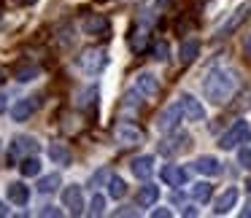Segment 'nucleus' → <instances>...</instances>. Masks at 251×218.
<instances>
[{
	"label": "nucleus",
	"instance_id": "nucleus-11",
	"mask_svg": "<svg viewBox=\"0 0 251 218\" xmlns=\"http://www.w3.org/2000/svg\"><path fill=\"white\" fill-rule=\"evenodd\" d=\"M130 170H132V175L135 178H141V180H149L151 178V173H154V156H135L130 162Z\"/></svg>",
	"mask_w": 251,
	"mask_h": 218
},
{
	"label": "nucleus",
	"instance_id": "nucleus-21",
	"mask_svg": "<svg viewBox=\"0 0 251 218\" xmlns=\"http://www.w3.org/2000/svg\"><path fill=\"white\" fill-rule=\"evenodd\" d=\"M197 54H200V41H195V38L184 41V46H181V62L189 65V62L197 60Z\"/></svg>",
	"mask_w": 251,
	"mask_h": 218
},
{
	"label": "nucleus",
	"instance_id": "nucleus-25",
	"mask_svg": "<svg viewBox=\"0 0 251 218\" xmlns=\"http://www.w3.org/2000/svg\"><path fill=\"white\" fill-rule=\"evenodd\" d=\"M103 210H105V196L103 194H95L92 202H89V207H87V213H89V216H103Z\"/></svg>",
	"mask_w": 251,
	"mask_h": 218
},
{
	"label": "nucleus",
	"instance_id": "nucleus-4",
	"mask_svg": "<svg viewBox=\"0 0 251 218\" xmlns=\"http://www.w3.org/2000/svg\"><path fill=\"white\" fill-rule=\"evenodd\" d=\"M78 67H81L84 73H89V76H95V73H100L105 67V54L100 49H87L78 57Z\"/></svg>",
	"mask_w": 251,
	"mask_h": 218
},
{
	"label": "nucleus",
	"instance_id": "nucleus-31",
	"mask_svg": "<svg viewBox=\"0 0 251 218\" xmlns=\"http://www.w3.org/2000/svg\"><path fill=\"white\" fill-rule=\"evenodd\" d=\"M41 216H44V218H60L62 210H60V207H54V205H46L44 210H41Z\"/></svg>",
	"mask_w": 251,
	"mask_h": 218
},
{
	"label": "nucleus",
	"instance_id": "nucleus-17",
	"mask_svg": "<svg viewBox=\"0 0 251 218\" xmlns=\"http://www.w3.org/2000/svg\"><path fill=\"white\" fill-rule=\"evenodd\" d=\"M19 173H22L25 178H35V175H41V159L35 156V153L25 156L22 162H19Z\"/></svg>",
	"mask_w": 251,
	"mask_h": 218
},
{
	"label": "nucleus",
	"instance_id": "nucleus-34",
	"mask_svg": "<svg viewBox=\"0 0 251 218\" xmlns=\"http://www.w3.org/2000/svg\"><path fill=\"white\" fill-rule=\"evenodd\" d=\"M6 100H8V97H6V94H0V113H3V110H6V108H8V103H6Z\"/></svg>",
	"mask_w": 251,
	"mask_h": 218
},
{
	"label": "nucleus",
	"instance_id": "nucleus-29",
	"mask_svg": "<svg viewBox=\"0 0 251 218\" xmlns=\"http://www.w3.org/2000/svg\"><path fill=\"white\" fill-rule=\"evenodd\" d=\"M238 162H240V167L251 170V148H240V151H238Z\"/></svg>",
	"mask_w": 251,
	"mask_h": 218
},
{
	"label": "nucleus",
	"instance_id": "nucleus-39",
	"mask_svg": "<svg viewBox=\"0 0 251 218\" xmlns=\"http://www.w3.org/2000/svg\"><path fill=\"white\" fill-rule=\"evenodd\" d=\"M170 3H173V0H157V6H159V8H165V6H170Z\"/></svg>",
	"mask_w": 251,
	"mask_h": 218
},
{
	"label": "nucleus",
	"instance_id": "nucleus-7",
	"mask_svg": "<svg viewBox=\"0 0 251 218\" xmlns=\"http://www.w3.org/2000/svg\"><path fill=\"white\" fill-rule=\"evenodd\" d=\"M181 105H168V108L159 113V119H157V127H159V132H176L178 130V121H181Z\"/></svg>",
	"mask_w": 251,
	"mask_h": 218
},
{
	"label": "nucleus",
	"instance_id": "nucleus-30",
	"mask_svg": "<svg viewBox=\"0 0 251 218\" xmlns=\"http://www.w3.org/2000/svg\"><path fill=\"white\" fill-rule=\"evenodd\" d=\"M92 97H98V89H95V87H89L87 92L81 94V103H78V105H81V108H87V105H92Z\"/></svg>",
	"mask_w": 251,
	"mask_h": 218
},
{
	"label": "nucleus",
	"instance_id": "nucleus-18",
	"mask_svg": "<svg viewBox=\"0 0 251 218\" xmlns=\"http://www.w3.org/2000/svg\"><path fill=\"white\" fill-rule=\"evenodd\" d=\"M60 173H51V175H44V178H38V183H35V189L41 191V194H51V191L60 189Z\"/></svg>",
	"mask_w": 251,
	"mask_h": 218
},
{
	"label": "nucleus",
	"instance_id": "nucleus-36",
	"mask_svg": "<svg viewBox=\"0 0 251 218\" xmlns=\"http://www.w3.org/2000/svg\"><path fill=\"white\" fill-rule=\"evenodd\" d=\"M240 216H243V218H249V216H251V199H249V205L243 207V213H240Z\"/></svg>",
	"mask_w": 251,
	"mask_h": 218
},
{
	"label": "nucleus",
	"instance_id": "nucleus-5",
	"mask_svg": "<svg viewBox=\"0 0 251 218\" xmlns=\"http://www.w3.org/2000/svg\"><path fill=\"white\" fill-rule=\"evenodd\" d=\"M62 207H68V210L73 213V216H81L84 213V191L81 186H65L62 189Z\"/></svg>",
	"mask_w": 251,
	"mask_h": 218
},
{
	"label": "nucleus",
	"instance_id": "nucleus-22",
	"mask_svg": "<svg viewBox=\"0 0 251 218\" xmlns=\"http://www.w3.org/2000/svg\"><path fill=\"white\" fill-rule=\"evenodd\" d=\"M246 14H249V6H240L238 11H235V17L229 19V22L224 24L222 30H219V35H229V33H232V30H238V24H240V22H243V19H246Z\"/></svg>",
	"mask_w": 251,
	"mask_h": 218
},
{
	"label": "nucleus",
	"instance_id": "nucleus-37",
	"mask_svg": "<svg viewBox=\"0 0 251 218\" xmlns=\"http://www.w3.org/2000/svg\"><path fill=\"white\" fill-rule=\"evenodd\" d=\"M243 49H246V54H249V57H251V35H249V38H246V44H243Z\"/></svg>",
	"mask_w": 251,
	"mask_h": 218
},
{
	"label": "nucleus",
	"instance_id": "nucleus-26",
	"mask_svg": "<svg viewBox=\"0 0 251 218\" xmlns=\"http://www.w3.org/2000/svg\"><path fill=\"white\" fill-rule=\"evenodd\" d=\"M33 78H38V67H35V65H30V67H19V70H17V81L27 84V81H33Z\"/></svg>",
	"mask_w": 251,
	"mask_h": 218
},
{
	"label": "nucleus",
	"instance_id": "nucleus-9",
	"mask_svg": "<svg viewBox=\"0 0 251 218\" xmlns=\"http://www.w3.org/2000/svg\"><path fill=\"white\" fill-rule=\"evenodd\" d=\"M35 108H38V100H35V97L17 100V103L11 105V119H14V121H27L30 116L35 113Z\"/></svg>",
	"mask_w": 251,
	"mask_h": 218
},
{
	"label": "nucleus",
	"instance_id": "nucleus-10",
	"mask_svg": "<svg viewBox=\"0 0 251 218\" xmlns=\"http://www.w3.org/2000/svg\"><path fill=\"white\" fill-rule=\"evenodd\" d=\"M135 92L143 94V97H154V94L159 92L157 76H151V73H138V78H135Z\"/></svg>",
	"mask_w": 251,
	"mask_h": 218
},
{
	"label": "nucleus",
	"instance_id": "nucleus-20",
	"mask_svg": "<svg viewBox=\"0 0 251 218\" xmlns=\"http://www.w3.org/2000/svg\"><path fill=\"white\" fill-rule=\"evenodd\" d=\"M49 159L54 164H68L71 162V151H68L65 143H51L49 146Z\"/></svg>",
	"mask_w": 251,
	"mask_h": 218
},
{
	"label": "nucleus",
	"instance_id": "nucleus-24",
	"mask_svg": "<svg viewBox=\"0 0 251 218\" xmlns=\"http://www.w3.org/2000/svg\"><path fill=\"white\" fill-rule=\"evenodd\" d=\"M213 194V186L211 183H195L192 186V196H195L197 202H208Z\"/></svg>",
	"mask_w": 251,
	"mask_h": 218
},
{
	"label": "nucleus",
	"instance_id": "nucleus-23",
	"mask_svg": "<svg viewBox=\"0 0 251 218\" xmlns=\"http://www.w3.org/2000/svg\"><path fill=\"white\" fill-rule=\"evenodd\" d=\"M108 194L114 196V199H122V196L127 194V183L122 178H116V175H111V180H108Z\"/></svg>",
	"mask_w": 251,
	"mask_h": 218
},
{
	"label": "nucleus",
	"instance_id": "nucleus-15",
	"mask_svg": "<svg viewBox=\"0 0 251 218\" xmlns=\"http://www.w3.org/2000/svg\"><path fill=\"white\" fill-rule=\"evenodd\" d=\"M162 180L168 186H184L186 183V170L176 167V164H165L162 167Z\"/></svg>",
	"mask_w": 251,
	"mask_h": 218
},
{
	"label": "nucleus",
	"instance_id": "nucleus-12",
	"mask_svg": "<svg viewBox=\"0 0 251 218\" xmlns=\"http://www.w3.org/2000/svg\"><path fill=\"white\" fill-rule=\"evenodd\" d=\"M81 30L87 35H103V33H108V19L100 17V14H89L81 22Z\"/></svg>",
	"mask_w": 251,
	"mask_h": 218
},
{
	"label": "nucleus",
	"instance_id": "nucleus-27",
	"mask_svg": "<svg viewBox=\"0 0 251 218\" xmlns=\"http://www.w3.org/2000/svg\"><path fill=\"white\" fill-rule=\"evenodd\" d=\"M151 54H154V60H159V62H168V57H170V46L165 44V41H159V44H154Z\"/></svg>",
	"mask_w": 251,
	"mask_h": 218
},
{
	"label": "nucleus",
	"instance_id": "nucleus-32",
	"mask_svg": "<svg viewBox=\"0 0 251 218\" xmlns=\"http://www.w3.org/2000/svg\"><path fill=\"white\" fill-rule=\"evenodd\" d=\"M151 216H154V218H170V210H168V207H157Z\"/></svg>",
	"mask_w": 251,
	"mask_h": 218
},
{
	"label": "nucleus",
	"instance_id": "nucleus-28",
	"mask_svg": "<svg viewBox=\"0 0 251 218\" xmlns=\"http://www.w3.org/2000/svg\"><path fill=\"white\" fill-rule=\"evenodd\" d=\"M108 180H111V173H108V170H98V173H95L92 175V180H89V186H92V189H98V186H103V183H108Z\"/></svg>",
	"mask_w": 251,
	"mask_h": 218
},
{
	"label": "nucleus",
	"instance_id": "nucleus-35",
	"mask_svg": "<svg viewBox=\"0 0 251 218\" xmlns=\"http://www.w3.org/2000/svg\"><path fill=\"white\" fill-rule=\"evenodd\" d=\"M8 213H11V210H8V205H6V202H0V218L8 216Z\"/></svg>",
	"mask_w": 251,
	"mask_h": 218
},
{
	"label": "nucleus",
	"instance_id": "nucleus-6",
	"mask_svg": "<svg viewBox=\"0 0 251 218\" xmlns=\"http://www.w3.org/2000/svg\"><path fill=\"white\" fill-rule=\"evenodd\" d=\"M114 137L122 143V146H138V143H143V132L138 130L135 124H127V121H122V124H116V130H114Z\"/></svg>",
	"mask_w": 251,
	"mask_h": 218
},
{
	"label": "nucleus",
	"instance_id": "nucleus-1",
	"mask_svg": "<svg viewBox=\"0 0 251 218\" xmlns=\"http://www.w3.org/2000/svg\"><path fill=\"white\" fill-rule=\"evenodd\" d=\"M202 92H205V97L213 105H224L238 92V76H235V70H229V67H213L205 76V81H202Z\"/></svg>",
	"mask_w": 251,
	"mask_h": 218
},
{
	"label": "nucleus",
	"instance_id": "nucleus-2",
	"mask_svg": "<svg viewBox=\"0 0 251 218\" xmlns=\"http://www.w3.org/2000/svg\"><path fill=\"white\" fill-rule=\"evenodd\" d=\"M249 140H251V124H249V121H235V124L224 132V137H222L219 146L229 151V148L240 146V143H249Z\"/></svg>",
	"mask_w": 251,
	"mask_h": 218
},
{
	"label": "nucleus",
	"instance_id": "nucleus-40",
	"mask_svg": "<svg viewBox=\"0 0 251 218\" xmlns=\"http://www.w3.org/2000/svg\"><path fill=\"white\" fill-rule=\"evenodd\" d=\"M246 189H249V191H251V178H249V180H246Z\"/></svg>",
	"mask_w": 251,
	"mask_h": 218
},
{
	"label": "nucleus",
	"instance_id": "nucleus-8",
	"mask_svg": "<svg viewBox=\"0 0 251 218\" xmlns=\"http://www.w3.org/2000/svg\"><path fill=\"white\" fill-rule=\"evenodd\" d=\"M178 105H181V113L186 116V121H202L205 119V108H202L200 100H195L192 94H184Z\"/></svg>",
	"mask_w": 251,
	"mask_h": 218
},
{
	"label": "nucleus",
	"instance_id": "nucleus-16",
	"mask_svg": "<svg viewBox=\"0 0 251 218\" xmlns=\"http://www.w3.org/2000/svg\"><path fill=\"white\" fill-rule=\"evenodd\" d=\"M195 170H197V173H202V175H219V173H222V164H219L216 156H200L195 162Z\"/></svg>",
	"mask_w": 251,
	"mask_h": 218
},
{
	"label": "nucleus",
	"instance_id": "nucleus-33",
	"mask_svg": "<svg viewBox=\"0 0 251 218\" xmlns=\"http://www.w3.org/2000/svg\"><path fill=\"white\" fill-rule=\"evenodd\" d=\"M116 216H135V210H130V207H119V210H116Z\"/></svg>",
	"mask_w": 251,
	"mask_h": 218
},
{
	"label": "nucleus",
	"instance_id": "nucleus-38",
	"mask_svg": "<svg viewBox=\"0 0 251 218\" xmlns=\"http://www.w3.org/2000/svg\"><path fill=\"white\" fill-rule=\"evenodd\" d=\"M8 81V76H6V70H3V67H0V87H3V84Z\"/></svg>",
	"mask_w": 251,
	"mask_h": 218
},
{
	"label": "nucleus",
	"instance_id": "nucleus-19",
	"mask_svg": "<svg viewBox=\"0 0 251 218\" xmlns=\"http://www.w3.org/2000/svg\"><path fill=\"white\" fill-rule=\"evenodd\" d=\"M157 199H159V186H154V183H146L138 191V205H143V207L154 205Z\"/></svg>",
	"mask_w": 251,
	"mask_h": 218
},
{
	"label": "nucleus",
	"instance_id": "nucleus-41",
	"mask_svg": "<svg viewBox=\"0 0 251 218\" xmlns=\"http://www.w3.org/2000/svg\"><path fill=\"white\" fill-rule=\"evenodd\" d=\"M22 3H35V0H22Z\"/></svg>",
	"mask_w": 251,
	"mask_h": 218
},
{
	"label": "nucleus",
	"instance_id": "nucleus-3",
	"mask_svg": "<svg viewBox=\"0 0 251 218\" xmlns=\"http://www.w3.org/2000/svg\"><path fill=\"white\" fill-rule=\"evenodd\" d=\"M38 148H41V143L35 140V137H30V135H19V137H14L11 151H8V164L14 167V162H17L19 153H38Z\"/></svg>",
	"mask_w": 251,
	"mask_h": 218
},
{
	"label": "nucleus",
	"instance_id": "nucleus-13",
	"mask_svg": "<svg viewBox=\"0 0 251 218\" xmlns=\"http://www.w3.org/2000/svg\"><path fill=\"white\" fill-rule=\"evenodd\" d=\"M6 196H8V202H14V205H27L30 202V186L14 180V183L6 186Z\"/></svg>",
	"mask_w": 251,
	"mask_h": 218
},
{
	"label": "nucleus",
	"instance_id": "nucleus-14",
	"mask_svg": "<svg viewBox=\"0 0 251 218\" xmlns=\"http://www.w3.org/2000/svg\"><path fill=\"white\" fill-rule=\"evenodd\" d=\"M235 202H238V189L229 186V189L213 202V213H216V216H224V213H229V207H235Z\"/></svg>",
	"mask_w": 251,
	"mask_h": 218
}]
</instances>
